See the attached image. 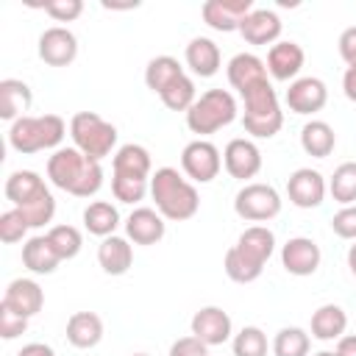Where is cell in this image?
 <instances>
[{"label": "cell", "mask_w": 356, "mask_h": 356, "mask_svg": "<svg viewBox=\"0 0 356 356\" xmlns=\"http://www.w3.org/2000/svg\"><path fill=\"white\" fill-rule=\"evenodd\" d=\"M47 178L53 186L75 197H92L103 186V167L100 161L83 156L78 147H58L47 159Z\"/></svg>", "instance_id": "6da1fadb"}, {"label": "cell", "mask_w": 356, "mask_h": 356, "mask_svg": "<svg viewBox=\"0 0 356 356\" xmlns=\"http://www.w3.org/2000/svg\"><path fill=\"white\" fill-rule=\"evenodd\" d=\"M275 250V234L267 225H250L239 234L236 245L225 250V275L236 284H250L261 275Z\"/></svg>", "instance_id": "7a4b0ae2"}, {"label": "cell", "mask_w": 356, "mask_h": 356, "mask_svg": "<svg viewBox=\"0 0 356 356\" xmlns=\"http://www.w3.org/2000/svg\"><path fill=\"white\" fill-rule=\"evenodd\" d=\"M150 197L156 200V211L172 222L192 220L200 209V195L195 184L186 181L175 167H159L150 175Z\"/></svg>", "instance_id": "3957f363"}, {"label": "cell", "mask_w": 356, "mask_h": 356, "mask_svg": "<svg viewBox=\"0 0 356 356\" xmlns=\"http://www.w3.org/2000/svg\"><path fill=\"white\" fill-rule=\"evenodd\" d=\"M6 197L19 209L31 228H42L56 214V197L33 170H17L6 178Z\"/></svg>", "instance_id": "277c9868"}, {"label": "cell", "mask_w": 356, "mask_h": 356, "mask_svg": "<svg viewBox=\"0 0 356 356\" xmlns=\"http://www.w3.org/2000/svg\"><path fill=\"white\" fill-rule=\"evenodd\" d=\"M67 136V122L58 117V114H42V117H19L11 122L8 128V145L22 153V156H31V153H39V150H58L61 139Z\"/></svg>", "instance_id": "5b68a950"}, {"label": "cell", "mask_w": 356, "mask_h": 356, "mask_svg": "<svg viewBox=\"0 0 356 356\" xmlns=\"http://www.w3.org/2000/svg\"><path fill=\"white\" fill-rule=\"evenodd\" d=\"M245 103V114H242V125L250 136L256 139H270L284 128V111L278 103V95L273 89L270 81H261L256 86H250L245 95H239Z\"/></svg>", "instance_id": "8992f818"}, {"label": "cell", "mask_w": 356, "mask_h": 356, "mask_svg": "<svg viewBox=\"0 0 356 356\" xmlns=\"http://www.w3.org/2000/svg\"><path fill=\"white\" fill-rule=\"evenodd\" d=\"M236 111H239L236 100L228 89H209L186 111V125L192 134L209 136V134H217L220 128L231 125L236 120Z\"/></svg>", "instance_id": "52a82bcc"}, {"label": "cell", "mask_w": 356, "mask_h": 356, "mask_svg": "<svg viewBox=\"0 0 356 356\" xmlns=\"http://www.w3.org/2000/svg\"><path fill=\"white\" fill-rule=\"evenodd\" d=\"M70 136H72V147H78L83 156L100 161L106 156H111L114 145H117V128L103 120L95 111H78L70 120Z\"/></svg>", "instance_id": "ba28073f"}, {"label": "cell", "mask_w": 356, "mask_h": 356, "mask_svg": "<svg viewBox=\"0 0 356 356\" xmlns=\"http://www.w3.org/2000/svg\"><path fill=\"white\" fill-rule=\"evenodd\" d=\"M234 211L248 222H267L281 214V195L270 184H245L234 197Z\"/></svg>", "instance_id": "9c48e42d"}, {"label": "cell", "mask_w": 356, "mask_h": 356, "mask_svg": "<svg viewBox=\"0 0 356 356\" xmlns=\"http://www.w3.org/2000/svg\"><path fill=\"white\" fill-rule=\"evenodd\" d=\"M181 167L186 172L189 181L195 184H209L220 175L222 170V156H220V147L209 139H195L184 147L181 153Z\"/></svg>", "instance_id": "30bf717a"}, {"label": "cell", "mask_w": 356, "mask_h": 356, "mask_svg": "<svg viewBox=\"0 0 356 356\" xmlns=\"http://www.w3.org/2000/svg\"><path fill=\"white\" fill-rule=\"evenodd\" d=\"M328 184L323 178V172L312 170V167H300L286 178V195L289 203L298 209H317L325 200Z\"/></svg>", "instance_id": "8fae6325"}, {"label": "cell", "mask_w": 356, "mask_h": 356, "mask_svg": "<svg viewBox=\"0 0 356 356\" xmlns=\"http://www.w3.org/2000/svg\"><path fill=\"white\" fill-rule=\"evenodd\" d=\"M222 167L231 178L236 181H248L256 178L261 170V150L256 147L253 139H231L222 150Z\"/></svg>", "instance_id": "7c38bea8"}, {"label": "cell", "mask_w": 356, "mask_h": 356, "mask_svg": "<svg viewBox=\"0 0 356 356\" xmlns=\"http://www.w3.org/2000/svg\"><path fill=\"white\" fill-rule=\"evenodd\" d=\"M78 56V39L70 28L64 25H53L44 28L39 36V58L50 67H67L72 64Z\"/></svg>", "instance_id": "4fadbf2b"}, {"label": "cell", "mask_w": 356, "mask_h": 356, "mask_svg": "<svg viewBox=\"0 0 356 356\" xmlns=\"http://www.w3.org/2000/svg\"><path fill=\"white\" fill-rule=\"evenodd\" d=\"M320 259H323L320 245L314 239H309V236H292L281 248V264H284V270L289 275H298V278L314 275L317 267H320Z\"/></svg>", "instance_id": "5bb4252c"}, {"label": "cell", "mask_w": 356, "mask_h": 356, "mask_svg": "<svg viewBox=\"0 0 356 356\" xmlns=\"http://www.w3.org/2000/svg\"><path fill=\"white\" fill-rule=\"evenodd\" d=\"M253 11V0H209L203 3L200 14H203V22L220 33H231V31H239L242 19Z\"/></svg>", "instance_id": "9a60e30c"}, {"label": "cell", "mask_w": 356, "mask_h": 356, "mask_svg": "<svg viewBox=\"0 0 356 356\" xmlns=\"http://www.w3.org/2000/svg\"><path fill=\"white\" fill-rule=\"evenodd\" d=\"M189 325H192V337H197L209 348L228 342L231 339V331H234L228 312H222L220 306H203V309H197L192 314V323Z\"/></svg>", "instance_id": "2e32d148"}, {"label": "cell", "mask_w": 356, "mask_h": 356, "mask_svg": "<svg viewBox=\"0 0 356 356\" xmlns=\"http://www.w3.org/2000/svg\"><path fill=\"white\" fill-rule=\"evenodd\" d=\"M328 100V89L320 78L306 75V78H295L286 89V106L295 114H314L325 106Z\"/></svg>", "instance_id": "e0dca14e"}, {"label": "cell", "mask_w": 356, "mask_h": 356, "mask_svg": "<svg viewBox=\"0 0 356 356\" xmlns=\"http://www.w3.org/2000/svg\"><path fill=\"white\" fill-rule=\"evenodd\" d=\"M303 61H306V53L298 42L286 39V42H275L267 53V72L275 78V81H295L298 72L303 70Z\"/></svg>", "instance_id": "ac0fdd59"}, {"label": "cell", "mask_w": 356, "mask_h": 356, "mask_svg": "<svg viewBox=\"0 0 356 356\" xmlns=\"http://www.w3.org/2000/svg\"><path fill=\"white\" fill-rule=\"evenodd\" d=\"M164 231H167L164 217L156 209H147V206L134 209L125 220V234L134 245H156V242L164 239Z\"/></svg>", "instance_id": "d6986e66"}, {"label": "cell", "mask_w": 356, "mask_h": 356, "mask_svg": "<svg viewBox=\"0 0 356 356\" xmlns=\"http://www.w3.org/2000/svg\"><path fill=\"white\" fill-rule=\"evenodd\" d=\"M3 306L14 309L17 314H22V317L31 320L33 314L42 312V306H44V292H42V286H39L33 278H14V281L6 286V292H3Z\"/></svg>", "instance_id": "ffe728a7"}, {"label": "cell", "mask_w": 356, "mask_h": 356, "mask_svg": "<svg viewBox=\"0 0 356 356\" xmlns=\"http://www.w3.org/2000/svg\"><path fill=\"white\" fill-rule=\"evenodd\" d=\"M281 17L270 8H253L242 25H239V33L248 44H275L278 36H281Z\"/></svg>", "instance_id": "44dd1931"}, {"label": "cell", "mask_w": 356, "mask_h": 356, "mask_svg": "<svg viewBox=\"0 0 356 356\" xmlns=\"http://www.w3.org/2000/svg\"><path fill=\"white\" fill-rule=\"evenodd\" d=\"M261 81H267V64L259 56H253V53H236L228 61V83L239 95H245L250 86H256Z\"/></svg>", "instance_id": "7402d4cb"}, {"label": "cell", "mask_w": 356, "mask_h": 356, "mask_svg": "<svg viewBox=\"0 0 356 356\" xmlns=\"http://www.w3.org/2000/svg\"><path fill=\"white\" fill-rule=\"evenodd\" d=\"M97 261L103 267V273L108 275H125L134 264V248L128 245L125 236H106L97 245Z\"/></svg>", "instance_id": "603a6c76"}, {"label": "cell", "mask_w": 356, "mask_h": 356, "mask_svg": "<svg viewBox=\"0 0 356 356\" xmlns=\"http://www.w3.org/2000/svg\"><path fill=\"white\" fill-rule=\"evenodd\" d=\"M103 339V320L95 312H75L67 320V342L72 348H95Z\"/></svg>", "instance_id": "cb8c5ba5"}, {"label": "cell", "mask_w": 356, "mask_h": 356, "mask_svg": "<svg viewBox=\"0 0 356 356\" xmlns=\"http://www.w3.org/2000/svg\"><path fill=\"white\" fill-rule=\"evenodd\" d=\"M33 103V95H31V86L19 78H3L0 81V117L3 120H19L25 117V111L31 108Z\"/></svg>", "instance_id": "d4e9b609"}, {"label": "cell", "mask_w": 356, "mask_h": 356, "mask_svg": "<svg viewBox=\"0 0 356 356\" xmlns=\"http://www.w3.org/2000/svg\"><path fill=\"white\" fill-rule=\"evenodd\" d=\"M150 153L142 145H122L114 159H111V175H122V178H150Z\"/></svg>", "instance_id": "484cf974"}, {"label": "cell", "mask_w": 356, "mask_h": 356, "mask_svg": "<svg viewBox=\"0 0 356 356\" xmlns=\"http://www.w3.org/2000/svg\"><path fill=\"white\" fill-rule=\"evenodd\" d=\"M186 67L195 72V75H200V78H211V75H217V70H220V47L209 39V36H195L189 44H186Z\"/></svg>", "instance_id": "4316f807"}, {"label": "cell", "mask_w": 356, "mask_h": 356, "mask_svg": "<svg viewBox=\"0 0 356 356\" xmlns=\"http://www.w3.org/2000/svg\"><path fill=\"white\" fill-rule=\"evenodd\" d=\"M345 328H348V314L337 303H323L312 314V337L320 342H334L345 337Z\"/></svg>", "instance_id": "83f0119b"}, {"label": "cell", "mask_w": 356, "mask_h": 356, "mask_svg": "<svg viewBox=\"0 0 356 356\" xmlns=\"http://www.w3.org/2000/svg\"><path fill=\"white\" fill-rule=\"evenodd\" d=\"M22 264H25L31 273H36V275H50V273L61 264V259H58V253L53 250V245H50L47 236H31V239L22 245Z\"/></svg>", "instance_id": "f1b7e54d"}, {"label": "cell", "mask_w": 356, "mask_h": 356, "mask_svg": "<svg viewBox=\"0 0 356 356\" xmlns=\"http://www.w3.org/2000/svg\"><path fill=\"white\" fill-rule=\"evenodd\" d=\"M334 145H337V134H334V128L325 120H309L300 128V147L309 156L325 159V156L334 153Z\"/></svg>", "instance_id": "f546056e"}, {"label": "cell", "mask_w": 356, "mask_h": 356, "mask_svg": "<svg viewBox=\"0 0 356 356\" xmlns=\"http://www.w3.org/2000/svg\"><path fill=\"white\" fill-rule=\"evenodd\" d=\"M117 225H120V211H117L114 203H108V200H92L83 209V228L89 234L106 239V236H114Z\"/></svg>", "instance_id": "4dcf8cb0"}, {"label": "cell", "mask_w": 356, "mask_h": 356, "mask_svg": "<svg viewBox=\"0 0 356 356\" xmlns=\"http://www.w3.org/2000/svg\"><path fill=\"white\" fill-rule=\"evenodd\" d=\"M181 75H186V72H184V67L178 64V58H172V56H156V58H150L147 67H145V83H147V89L156 92V95H161V92H164L170 83H175Z\"/></svg>", "instance_id": "1f68e13d"}, {"label": "cell", "mask_w": 356, "mask_h": 356, "mask_svg": "<svg viewBox=\"0 0 356 356\" xmlns=\"http://www.w3.org/2000/svg\"><path fill=\"white\" fill-rule=\"evenodd\" d=\"M328 192L342 206H353L356 203V161H342L334 170L331 181H328Z\"/></svg>", "instance_id": "d6a6232c"}, {"label": "cell", "mask_w": 356, "mask_h": 356, "mask_svg": "<svg viewBox=\"0 0 356 356\" xmlns=\"http://www.w3.org/2000/svg\"><path fill=\"white\" fill-rule=\"evenodd\" d=\"M309 348H312V339L298 325L281 328L273 339V356H309Z\"/></svg>", "instance_id": "836d02e7"}, {"label": "cell", "mask_w": 356, "mask_h": 356, "mask_svg": "<svg viewBox=\"0 0 356 356\" xmlns=\"http://www.w3.org/2000/svg\"><path fill=\"white\" fill-rule=\"evenodd\" d=\"M44 236L50 239V245H53V250L58 253L61 261L75 259L81 253V248H83V236H81V231L75 225H53Z\"/></svg>", "instance_id": "e575fe53"}, {"label": "cell", "mask_w": 356, "mask_h": 356, "mask_svg": "<svg viewBox=\"0 0 356 356\" xmlns=\"http://www.w3.org/2000/svg\"><path fill=\"white\" fill-rule=\"evenodd\" d=\"M161 103L170 108V111H189L192 108V103L197 100V92H195V81L189 78V75H181L175 83H170L161 95Z\"/></svg>", "instance_id": "d590c367"}, {"label": "cell", "mask_w": 356, "mask_h": 356, "mask_svg": "<svg viewBox=\"0 0 356 356\" xmlns=\"http://www.w3.org/2000/svg\"><path fill=\"white\" fill-rule=\"evenodd\" d=\"M234 356H267V334L259 325H245L234 337Z\"/></svg>", "instance_id": "8d00e7d4"}, {"label": "cell", "mask_w": 356, "mask_h": 356, "mask_svg": "<svg viewBox=\"0 0 356 356\" xmlns=\"http://www.w3.org/2000/svg\"><path fill=\"white\" fill-rule=\"evenodd\" d=\"M111 192L120 203H139L150 192V178H122L111 175Z\"/></svg>", "instance_id": "74e56055"}, {"label": "cell", "mask_w": 356, "mask_h": 356, "mask_svg": "<svg viewBox=\"0 0 356 356\" xmlns=\"http://www.w3.org/2000/svg\"><path fill=\"white\" fill-rule=\"evenodd\" d=\"M31 231L25 214L19 209H8L0 214V239L6 245H14V242H22V236Z\"/></svg>", "instance_id": "f35d334b"}, {"label": "cell", "mask_w": 356, "mask_h": 356, "mask_svg": "<svg viewBox=\"0 0 356 356\" xmlns=\"http://www.w3.org/2000/svg\"><path fill=\"white\" fill-rule=\"evenodd\" d=\"M44 14H50L56 22H72L83 14V3L81 0H47L42 3Z\"/></svg>", "instance_id": "ab89813d"}, {"label": "cell", "mask_w": 356, "mask_h": 356, "mask_svg": "<svg viewBox=\"0 0 356 356\" xmlns=\"http://www.w3.org/2000/svg\"><path fill=\"white\" fill-rule=\"evenodd\" d=\"M25 328H28V317H22L14 309L0 303V337L3 339H17L19 334H25Z\"/></svg>", "instance_id": "60d3db41"}, {"label": "cell", "mask_w": 356, "mask_h": 356, "mask_svg": "<svg viewBox=\"0 0 356 356\" xmlns=\"http://www.w3.org/2000/svg\"><path fill=\"white\" fill-rule=\"evenodd\" d=\"M331 228L339 239H353L356 242V203L353 206H342L334 217H331Z\"/></svg>", "instance_id": "b9f144b4"}, {"label": "cell", "mask_w": 356, "mask_h": 356, "mask_svg": "<svg viewBox=\"0 0 356 356\" xmlns=\"http://www.w3.org/2000/svg\"><path fill=\"white\" fill-rule=\"evenodd\" d=\"M170 356H209V345H203L197 337H181L170 345Z\"/></svg>", "instance_id": "7bdbcfd3"}, {"label": "cell", "mask_w": 356, "mask_h": 356, "mask_svg": "<svg viewBox=\"0 0 356 356\" xmlns=\"http://www.w3.org/2000/svg\"><path fill=\"white\" fill-rule=\"evenodd\" d=\"M339 56H342V61L348 64V67H356V25H350V28H345L342 33H339Z\"/></svg>", "instance_id": "ee69618b"}, {"label": "cell", "mask_w": 356, "mask_h": 356, "mask_svg": "<svg viewBox=\"0 0 356 356\" xmlns=\"http://www.w3.org/2000/svg\"><path fill=\"white\" fill-rule=\"evenodd\" d=\"M17 356H56V350L44 342H28V345H22V350Z\"/></svg>", "instance_id": "f6af8a7d"}, {"label": "cell", "mask_w": 356, "mask_h": 356, "mask_svg": "<svg viewBox=\"0 0 356 356\" xmlns=\"http://www.w3.org/2000/svg\"><path fill=\"white\" fill-rule=\"evenodd\" d=\"M342 92L350 103H356V67H348L342 75Z\"/></svg>", "instance_id": "bcb514c9"}, {"label": "cell", "mask_w": 356, "mask_h": 356, "mask_svg": "<svg viewBox=\"0 0 356 356\" xmlns=\"http://www.w3.org/2000/svg\"><path fill=\"white\" fill-rule=\"evenodd\" d=\"M337 356H356V334H345L337 339Z\"/></svg>", "instance_id": "7dc6e473"}, {"label": "cell", "mask_w": 356, "mask_h": 356, "mask_svg": "<svg viewBox=\"0 0 356 356\" xmlns=\"http://www.w3.org/2000/svg\"><path fill=\"white\" fill-rule=\"evenodd\" d=\"M348 267H350V273H353V278H356V242L348 248Z\"/></svg>", "instance_id": "c3c4849f"}, {"label": "cell", "mask_w": 356, "mask_h": 356, "mask_svg": "<svg viewBox=\"0 0 356 356\" xmlns=\"http://www.w3.org/2000/svg\"><path fill=\"white\" fill-rule=\"evenodd\" d=\"M314 356H337L334 350H320V353H314Z\"/></svg>", "instance_id": "681fc988"}, {"label": "cell", "mask_w": 356, "mask_h": 356, "mask_svg": "<svg viewBox=\"0 0 356 356\" xmlns=\"http://www.w3.org/2000/svg\"><path fill=\"white\" fill-rule=\"evenodd\" d=\"M131 356H150V353H131Z\"/></svg>", "instance_id": "f907efd6"}]
</instances>
